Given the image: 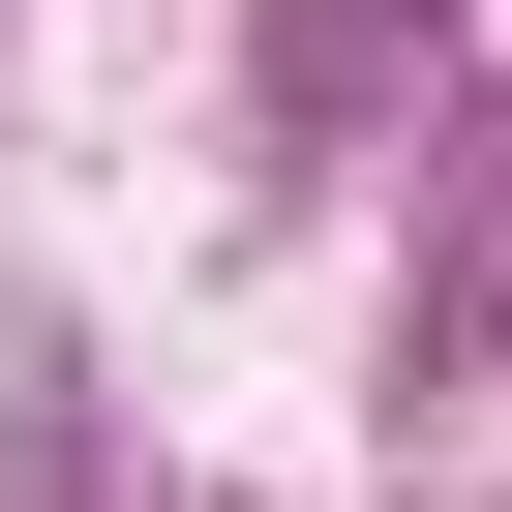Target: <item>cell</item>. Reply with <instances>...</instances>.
Segmentation results:
<instances>
[{
    "mask_svg": "<svg viewBox=\"0 0 512 512\" xmlns=\"http://www.w3.org/2000/svg\"><path fill=\"white\" fill-rule=\"evenodd\" d=\"M422 392H452V422H482V392H512V181H482V211H452V241H422Z\"/></svg>",
    "mask_w": 512,
    "mask_h": 512,
    "instance_id": "obj_2",
    "label": "cell"
},
{
    "mask_svg": "<svg viewBox=\"0 0 512 512\" xmlns=\"http://www.w3.org/2000/svg\"><path fill=\"white\" fill-rule=\"evenodd\" d=\"M422 31H452V0H272V61H241L272 151H362V91H422Z\"/></svg>",
    "mask_w": 512,
    "mask_h": 512,
    "instance_id": "obj_1",
    "label": "cell"
}]
</instances>
